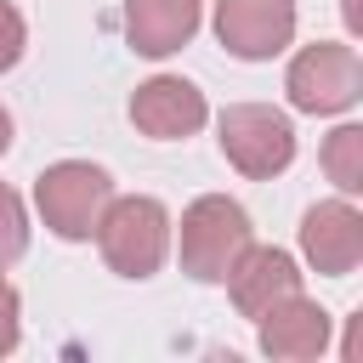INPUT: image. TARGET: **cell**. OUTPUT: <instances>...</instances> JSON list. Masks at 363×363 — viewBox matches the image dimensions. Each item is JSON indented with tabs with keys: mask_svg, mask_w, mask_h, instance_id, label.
I'll return each instance as SVG.
<instances>
[{
	"mask_svg": "<svg viewBox=\"0 0 363 363\" xmlns=\"http://www.w3.org/2000/svg\"><path fill=\"white\" fill-rule=\"evenodd\" d=\"M91 238H96L108 272L142 284V278H153V272L164 267V255H170V210H164L153 193H125V199L113 193Z\"/></svg>",
	"mask_w": 363,
	"mask_h": 363,
	"instance_id": "cell-2",
	"label": "cell"
},
{
	"mask_svg": "<svg viewBox=\"0 0 363 363\" xmlns=\"http://www.w3.org/2000/svg\"><path fill=\"white\" fill-rule=\"evenodd\" d=\"M23 250H28V210H23V199L0 182V272L17 267Z\"/></svg>",
	"mask_w": 363,
	"mask_h": 363,
	"instance_id": "cell-13",
	"label": "cell"
},
{
	"mask_svg": "<svg viewBox=\"0 0 363 363\" xmlns=\"http://www.w3.org/2000/svg\"><path fill=\"white\" fill-rule=\"evenodd\" d=\"M284 91H289V108L295 113H318V119L346 113L363 96V62L340 40H312V45H301L289 57Z\"/></svg>",
	"mask_w": 363,
	"mask_h": 363,
	"instance_id": "cell-5",
	"label": "cell"
},
{
	"mask_svg": "<svg viewBox=\"0 0 363 363\" xmlns=\"http://www.w3.org/2000/svg\"><path fill=\"white\" fill-rule=\"evenodd\" d=\"M216 40L238 62H272L295 45V0H216Z\"/></svg>",
	"mask_w": 363,
	"mask_h": 363,
	"instance_id": "cell-6",
	"label": "cell"
},
{
	"mask_svg": "<svg viewBox=\"0 0 363 363\" xmlns=\"http://www.w3.org/2000/svg\"><path fill=\"white\" fill-rule=\"evenodd\" d=\"M6 147H11V113L0 108V153H6Z\"/></svg>",
	"mask_w": 363,
	"mask_h": 363,
	"instance_id": "cell-17",
	"label": "cell"
},
{
	"mask_svg": "<svg viewBox=\"0 0 363 363\" xmlns=\"http://www.w3.org/2000/svg\"><path fill=\"white\" fill-rule=\"evenodd\" d=\"M227 284V295H233V306H238V318H261V312H272L278 301H289V295H301V267H295V255L289 250H272V244H250L238 261H233V272L221 278Z\"/></svg>",
	"mask_w": 363,
	"mask_h": 363,
	"instance_id": "cell-9",
	"label": "cell"
},
{
	"mask_svg": "<svg viewBox=\"0 0 363 363\" xmlns=\"http://www.w3.org/2000/svg\"><path fill=\"white\" fill-rule=\"evenodd\" d=\"M301 255L312 272L323 278H352L357 261H363V216L357 204L340 193V199H323L301 216Z\"/></svg>",
	"mask_w": 363,
	"mask_h": 363,
	"instance_id": "cell-8",
	"label": "cell"
},
{
	"mask_svg": "<svg viewBox=\"0 0 363 363\" xmlns=\"http://www.w3.org/2000/svg\"><path fill=\"white\" fill-rule=\"evenodd\" d=\"M113 199V176L91 159H57L34 176V210L62 244H85Z\"/></svg>",
	"mask_w": 363,
	"mask_h": 363,
	"instance_id": "cell-3",
	"label": "cell"
},
{
	"mask_svg": "<svg viewBox=\"0 0 363 363\" xmlns=\"http://www.w3.org/2000/svg\"><path fill=\"white\" fill-rule=\"evenodd\" d=\"M204 119H210V102L182 74H153V79H142L130 91V125L147 142H187Z\"/></svg>",
	"mask_w": 363,
	"mask_h": 363,
	"instance_id": "cell-7",
	"label": "cell"
},
{
	"mask_svg": "<svg viewBox=\"0 0 363 363\" xmlns=\"http://www.w3.org/2000/svg\"><path fill=\"white\" fill-rule=\"evenodd\" d=\"M176 227V221H170ZM255 244V227H250V210L227 193H204L182 210V227H176V255H182V272L199 278V284H221L233 272V261Z\"/></svg>",
	"mask_w": 363,
	"mask_h": 363,
	"instance_id": "cell-1",
	"label": "cell"
},
{
	"mask_svg": "<svg viewBox=\"0 0 363 363\" xmlns=\"http://www.w3.org/2000/svg\"><path fill=\"white\" fill-rule=\"evenodd\" d=\"M23 340V295L0 278V357H11Z\"/></svg>",
	"mask_w": 363,
	"mask_h": 363,
	"instance_id": "cell-15",
	"label": "cell"
},
{
	"mask_svg": "<svg viewBox=\"0 0 363 363\" xmlns=\"http://www.w3.org/2000/svg\"><path fill=\"white\" fill-rule=\"evenodd\" d=\"M323 176L352 199V193H363V125H335L329 136H323Z\"/></svg>",
	"mask_w": 363,
	"mask_h": 363,
	"instance_id": "cell-12",
	"label": "cell"
},
{
	"mask_svg": "<svg viewBox=\"0 0 363 363\" xmlns=\"http://www.w3.org/2000/svg\"><path fill=\"white\" fill-rule=\"evenodd\" d=\"M204 23L199 0H125V40L136 57H170L182 51Z\"/></svg>",
	"mask_w": 363,
	"mask_h": 363,
	"instance_id": "cell-11",
	"label": "cell"
},
{
	"mask_svg": "<svg viewBox=\"0 0 363 363\" xmlns=\"http://www.w3.org/2000/svg\"><path fill=\"white\" fill-rule=\"evenodd\" d=\"M23 51H28V23L11 0H0V74H11L23 62Z\"/></svg>",
	"mask_w": 363,
	"mask_h": 363,
	"instance_id": "cell-14",
	"label": "cell"
},
{
	"mask_svg": "<svg viewBox=\"0 0 363 363\" xmlns=\"http://www.w3.org/2000/svg\"><path fill=\"white\" fill-rule=\"evenodd\" d=\"M340 17H346V34H363V0H340Z\"/></svg>",
	"mask_w": 363,
	"mask_h": 363,
	"instance_id": "cell-16",
	"label": "cell"
},
{
	"mask_svg": "<svg viewBox=\"0 0 363 363\" xmlns=\"http://www.w3.org/2000/svg\"><path fill=\"white\" fill-rule=\"evenodd\" d=\"M216 142H221V159L250 182H272V176H284L295 164V125H289V113H278L267 102L221 108Z\"/></svg>",
	"mask_w": 363,
	"mask_h": 363,
	"instance_id": "cell-4",
	"label": "cell"
},
{
	"mask_svg": "<svg viewBox=\"0 0 363 363\" xmlns=\"http://www.w3.org/2000/svg\"><path fill=\"white\" fill-rule=\"evenodd\" d=\"M255 340L272 363H312L329 352V312L306 295H289L255 318Z\"/></svg>",
	"mask_w": 363,
	"mask_h": 363,
	"instance_id": "cell-10",
	"label": "cell"
}]
</instances>
